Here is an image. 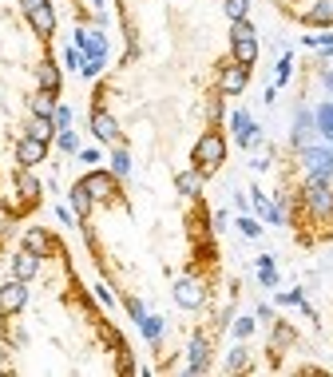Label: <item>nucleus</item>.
<instances>
[{"mask_svg": "<svg viewBox=\"0 0 333 377\" xmlns=\"http://www.w3.org/2000/svg\"><path fill=\"white\" fill-rule=\"evenodd\" d=\"M72 44L84 52V68H80V76H84V80H96V76L108 68V36L96 32V28H75Z\"/></svg>", "mask_w": 333, "mask_h": 377, "instance_id": "obj_1", "label": "nucleus"}, {"mask_svg": "<svg viewBox=\"0 0 333 377\" xmlns=\"http://www.w3.org/2000/svg\"><path fill=\"white\" fill-rule=\"evenodd\" d=\"M222 159H226V139H222L219 131L198 135L195 151H191V163H195V171H202V175H214V171L222 167Z\"/></svg>", "mask_w": 333, "mask_h": 377, "instance_id": "obj_2", "label": "nucleus"}, {"mask_svg": "<svg viewBox=\"0 0 333 377\" xmlns=\"http://www.w3.org/2000/svg\"><path fill=\"white\" fill-rule=\"evenodd\" d=\"M302 199L313 219H333V179H321V175H306V187H302Z\"/></svg>", "mask_w": 333, "mask_h": 377, "instance_id": "obj_3", "label": "nucleus"}, {"mask_svg": "<svg viewBox=\"0 0 333 377\" xmlns=\"http://www.w3.org/2000/svg\"><path fill=\"white\" fill-rule=\"evenodd\" d=\"M80 183L87 187V195L96 199V203H111L115 191H119V175L115 171H99V167H87V175Z\"/></svg>", "mask_w": 333, "mask_h": 377, "instance_id": "obj_4", "label": "nucleus"}, {"mask_svg": "<svg viewBox=\"0 0 333 377\" xmlns=\"http://www.w3.org/2000/svg\"><path fill=\"white\" fill-rule=\"evenodd\" d=\"M302 163H306V175L333 179V143H309V147H302Z\"/></svg>", "mask_w": 333, "mask_h": 377, "instance_id": "obj_5", "label": "nucleus"}, {"mask_svg": "<svg viewBox=\"0 0 333 377\" xmlns=\"http://www.w3.org/2000/svg\"><path fill=\"white\" fill-rule=\"evenodd\" d=\"M202 374H210V338L198 329L186 346V377H202Z\"/></svg>", "mask_w": 333, "mask_h": 377, "instance_id": "obj_6", "label": "nucleus"}, {"mask_svg": "<svg viewBox=\"0 0 333 377\" xmlns=\"http://www.w3.org/2000/svg\"><path fill=\"white\" fill-rule=\"evenodd\" d=\"M250 84V68H242V64L226 60L219 68V96H242Z\"/></svg>", "mask_w": 333, "mask_h": 377, "instance_id": "obj_7", "label": "nucleus"}, {"mask_svg": "<svg viewBox=\"0 0 333 377\" xmlns=\"http://www.w3.org/2000/svg\"><path fill=\"white\" fill-rule=\"evenodd\" d=\"M230 131H235V139H238V147H258L262 143V131H258V123L250 120V111L246 108H238V111H230Z\"/></svg>", "mask_w": 333, "mask_h": 377, "instance_id": "obj_8", "label": "nucleus"}, {"mask_svg": "<svg viewBox=\"0 0 333 377\" xmlns=\"http://www.w3.org/2000/svg\"><path fill=\"white\" fill-rule=\"evenodd\" d=\"M24 306H28V282L24 278H13V282L0 286V314H4V318L20 314Z\"/></svg>", "mask_w": 333, "mask_h": 377, "instance_id": "obj_9", "label": "nucleus"}, {"mask_svg": "<svg viewBox=\"0 0 333 377\" xmlns=\"http://www.w3.org/2000/svg\"><path fill=\"white\" fill-rule=\"evenodd\" d=\"M321 135H318V123H313V111L309 108H297L294 111V131H290V143L302 151V147H309V143H318Z\"/></svg>", "mask_w": 333, "mask_h": 377, "instance_id": "obj_10", "label": "nucleus"}, {"mask_svg": "<svg viewBox=\"0 0 333 377\" xmlns=\"http://www.w3.org/2000/svg\"><path fill=\"white\" fill-rule=\"evenodd\" d=\"M175 302L183 306V310H198V306L207 302V286L198 278H179L175 282Z\"/></svg>", "mask_w": 333, "mask_h": 377, "instance_id": "obj_11", "label": "nucleus"}, {"mask_svg": "<svg viewBox=\"0 0 333 377\" xmlns=\"http://www.w3.org/2000/svg\"><path fill=\"white\" fill-rule=\"evenodd\" d=\"M44 155H48V143H44V139L24 135V139L16 143V163H20V167H36V163H44Z\"/></svg>", "mask_w": 333, "mask_h": 377, "instance_id": "obj_12", "label": "nucleus"}, {"mask_svg": "<svg viewBox=\"0 0 333 377\" xmlns=\"http://www.w3.org/2000/svg\"><path fill=\"white\" fill-rule=\"evenodd\" d=\"M24 16H28V24H32V32H36L40 40L56 36V8H52V4H40V8H32V13H24Z\"/></svg>", "mask_w": 333, "mask_h": 377, "instance_id": "obj_13", "label": "nucleus"}, {"mask_svg": "<svg viewBox=\"0 0 333 377\" xmlns=\"http://www.w3.org/2000/svg\"><path fill=\"white\" fill-rule=\"evenodd\" d=\"M20 246H28L32 255H40V258H48L52 250H56V239H52L44 227H28L24 234H20Z\"/></svg>", "mask_w": 333, "mask_h": 377, "instance_id": "obj_14", "label": "nucleus"}, {"mask_svg": "<svg viewBox=\"0 0 333 377\" xmlns=\"http://www.w3.org/2000/svg\"><path fill=\"white\" fill-rule=\"evenodd\" d=\"M91 131H96L99 143H115V139H119V123H115L111 111L96 108V111H91Z\"/></svg>", "mask_w": 333, "mask_h": 377, "instance_id": "obj_15", "label": "nucleus"}, {"mask_svg": "<svg viewBox=\"0 0 333 377\" xmlns=\"http://www.w3.org/2000/svg\"><path fill=\"white\" fill-rule=\"evenodd\" d=\"M250 203H254V211H258L262 222H274V227H282V222H286V211L278 207V203H270L258 187H250Z\"/></svg>", "mask_w": 333, "mask_h": 377, "instance_id": "obj_16", "label": "nucleus"}, {"mask_svg": "<svg viewBox=\"0 0 333 377\" xmlns=\"http://www.w3.org/2000/svg\"><path fill=\"white\" fill-rule=\"evenodd\" d=\"M40 262H44L40 255H32L28 246H20V250L13 255V278H24V282H32V278H36V270H40Z\"/></svg>", "mask_w": 333, "mask_h": 377, "instance_id": "obj_17", "label": "nucleus"}, {"mask_svg": "<svg viewBox=\"0 0 333 377\" xmlns=\"http://www.w3.org/2000/svg\"><path fill=\"white\" fill-rule=\"evenodd\" d=\"M68 207L75 211V219H80V222L91 219V207H96V199L87 195V187H84V183H75L72 191H68Z\"/></svg>", "mask_w": 333, "mask_h": 377, "instance_id": "obj_18", "label": "nucleus"}, {"mask_svg": "<svg viewBox=\"0 0 333 377\" xmlns=\"http://www.w3.org/2000/svg\"><path fill=\"white\" fill-rule=\"evenodd\" d=\"M202 179H207V175H202V171H179V175H175V191H179V195H186V199H198L202 195Z\"/></svg>", "mask_w": 333, "mask_h": 377, "instance_id": "obj_19", "label": "nucleus"}, {"mask_svg": "<svg viewBox=\"0 0 333 377\" xmlns=\"http://www.w3.org/2000/svg\"><path fill=\"white\" fill-rule=\"evenodd\" d=\"M230 60L242 64V68H254V60H258V36L254 40H230Z\"/></svg>", "mask_w": 333, "mask_h": 377, "instance_id": "obj_20", "label": "nucleus"}, {"mask_svg": "<svg viewBox=\"0 0 333 377\" xmlns=\"http://www.w3.org/2000/svg\"><path fill=\"white\" fill-rule=\"evenodd\" d=\"M16 195L24 199V203H36V199H40V179L32 175V167L16 171Z\"/></svg>", "mask_w": 333, "mask_h": 377, "instance_id": "obj_21", "label": "nucleus"}, {"mask_svg": "<svg viewBox=\"0 0 333 377\" xmlns=\"http://www.w3.org/2000/svg\"><path fill=\"white\" fill-rule=\"evenodd\" d=\"M60 80H64L60 64H52V60H40L36 64V84L44 87V92H60Z\"/></svg>", "mask_w": 333, "mask_h": 377, "instance_id": "obj_22", "label": "nucleus"}, {"mask_svg": "<svg viewBox=\"0 0 333 377\" xmlns=\"http://www.w3.org/2000/svg\"><path fill=\"white\" fill-rule=\"evenodd\" d=\"M313 123H318L321 143H333V99L318 104V111H313Z\"/></svg>", "mask_w": 333, "mask_h": 377, "instance_id": "obj_23", "label": "nucleus"}, {"mask_svg": "<svg viewBox=\"0 0 333 377\" xmlns=\"http://www.w3.org/2000/svg\"><path fill=\"white\" fill-rule=\"evenodd\" d=\"M28 108H32V115H44V120H52L60 104H56V92H44V87H40L36 96L28 99Z\"/></svg>", "mask_w": 333, "mask_h": 377, "instance_id": "obj_24", "label": "nucleus"}, {"mask_svg": "<svg viewBox=\"0 0 333 377\" xmlns=\"http://www.w3.org/2000/svg\"><path fill=\"white\" fill-rule=\"evenodd\" d=\"M302 20H306V24H333V0H318L313 8H306Z\"/></svg>", "mask_w": 333, "mask_h": 377, "instance_id": "obj_25", "label": "nucleus"}, {"mask_svg": "<svg viewBox=\"0 0 333 377\" xmlns=\"http://www.w3.org/2000/svg\"><path fill=\"white\" fill-rule=\"evenodd\" d=\"M254 270H258L262 286H270V290L278 286V266H274V255H258V266H254Z\"/></svg>", "mask_w": 333, "mask_h": 377, "instance_id": "obj_26", "label": "nucleus"}, {"mask_svg": "<svg viewBox=\"0 0 333 377\" xmlns=\"http://www.w3.org/2000/svg\"><path fill=\"white\" fill-rule=\"evenodd\" d=\"M28 135H32V139H44V143H48L52 135H56V123L44 120V115H32V120H28Z\"/></svg>", "mask_w": 333, "mask_h": 377, "instance_id": "obj_27", "label": "nucleus"}, {"mask_svg": "<svg viewBox=\"0 0 333 377\" xmlns=\"http://www.w3.org/2000/svg\"><path fill=\"white\" fill-rule=\"evenodd\" d=\"M139 329H143V338H147L151 346H159L163 341V318L159 314H147L143 322H139Z\"/></svg>", "mask_w": 333, "mask_h": 377, "instance_id": "obj_28", "label": "nucleus"}, {"mask_svg": "<svg viewBox=\"0 0 333 377\" xmlns=\"http://www.w3.org/2000/svg\"><path fill=\"white\" fill-rule=\"evenodd\" d=\"M246 365H250V350L238 341L235 350L226 353V374H238V369H246Z\"/></svg>", "mask_w": 333, "mask_h": 377, "instance_id": "obj_29", "label": "nucleus"}, {"mask_svg": "<svg viewBox=\"0 0 333 377\" xmlns=\"http://www.w3.org/2000/svg\"><path fill=\"white\" fill-rule=\"evenodd\" d=\"M111 171H115L119 179L131 175V151H127V147H115V151H111Z\"/></svg>", "mask_w": 333, "mask_h": 377, "instance_id": "obj_30", "label": "nucleus"}, {"mask_svg": "<svg viewBox=\"0 0 333 377\" xmlns=\"http://www.w3.org/2000/svg\"><path fill=\"white\" fill-rule=\"evenodd\" d=\"M290 76H294V56L286 52L282 60H278V68H274V87H282L286 80H290Z\"/></svg>", "mask_w": 333, "mask_h": 377, "instance_id": "obj_31", "label": "nucleus"}, {"mask_svg": "<svg viewBox=\"0 0 333 377\" xmlns=\"http://www.w3.org/2000/svg\"><path fill=\"white\" fill-rule=\"evenodd\" d=\"M56 143H60V151H64V155H80V135H75L72 127L56 135Z\"/></svg>", "mask_w": 333, "mask_h": 377, "instance_id": "obj_32", "label": "nucleus"}, {"mask_svg": "<svg viewBox=\"0 0 333 377\" xmlns=\"http://www.w3.org/2000/svg\"><path fill=\"white\" fill-rule=\"evenodd\" d=\"M258 32H254V24L250 20H230V40H254Z\"/></svg>", "mask_w": 333, "mask_h": 377, "instance_id": "obj_33", "label": "nucleus"}, {"mask_svg": "<svg viewBox=\"0 0 333 377\" xmlns=\"http://www.w3.org/2000/svg\"><path fill=\"white\" fill-rule=\"evenodd\" d=\"M238 231L246 239H262V219H250V215H238Z\"/></svg>", "mask_w": 333, "mask_h": 377, "instance_id": "obj_34", "label": "nucleus"}, {"mask_svg": "<svg viewBox=\"0 0 333 377\" xmlns=\"http://www.w3.org/2000/svg\"><path fill=\"white\" fill-rule=\"evenodd\" d=\"M282 346H294V329H290V326H274L270 350H282Z\"/></svg>", "mask_w": 333, "mask_h": 377, "instance_id": "obj_35", "label": "nucleus"}, {"mask_svg": "<svg viewBox=\"0 0 333 377\" xmlns=\"http://www.w3.org/2000/svg\"><path fill=\"white\" fill-rule=\"evenodd\" d=\"M124 310H127V314H131V322H135V326H139V322H143V318H147V306L139 302V298H131V294H127V298H124Z\"/></svg>", "mask_w": 333, "mask_h": 377, "instance_id": "obj_36", "label": "nucleus"}, {"mask_svg": "<svg viewBox=\"0 0 333 377\" xmlns=\"http://www.w3.org/2000/svg\"><path fill=\"white\" fill-rule=\"evenodd\" d=\"M246 13H250V0H226V16L230 20H246Z\"/></svg>", "mask_w": 333, "mask_h": 377, "instance_id": "obj_37", "label": "nucleus"}, {"mask_svg": "<svg viewBox=\"0 0 333 377\" xmlns=\"http://www.w3.org/2000/svg\"><path fill=\"white\" fill-rule=\"evenodd\" d=\"M64 68H72V72H80V68H84V52L75 48H64Z\"/></svg>", "mask_w": 333, "mask_h": 377, "instance_id": "obj_38", "label": "nucleus"}, {"mask_svg": "<svg viewBox=\"0 0 333 377\" xmlns=\"http://www.w3.org/2000/svg\"><path fill=\"white\" fill-rule=\"evenodd\" d=\"M52 123H56V131H68V127H72V108H68V104H60V108H56V115H52Z\"/></svg>", "mask_w": 333, "mask_h": 377, "instance_id": "obj_39", "label": "nucleus"}, {"mask_svg": "<svg viewBox=\"0 0 333 377\" xmlns=\"http://www.w3.org/2000/svg\"><path fill=\"white\" fill-rule=\"evenodd\" d=\"M302 298H306V290H302V286H294V290L278 294V306H302Z\"/></svg>", "mask_w": 333, "mask_h": 377, "instance_id": "obj_40", "label": "nucleus"}, {"mask_svg": "<svg viewBox=\"0 0 333 377\" xmlns=\"http://www.w3.org/2000/svg\"><path fill=\"white\" fill-rule=\"evenodd\" d=\"M99 147H80V163H84V167H99Z\"/></svg>", "mask_w": 333, "mask_h": 377, "instance_id": "obj_41", "label": "nucleus"}, {"mask_svg": "<svg viewBox=\"0 0 333 377\" xmlns=\"http://www.w3.org/2000/svg\"><path fill=\"white\" fill-rule=\"evenodd\" d=\"M250 334H254V318H238V322H235V338L246 341Z\"/></svg>", "mask_w": 333, "mask_h": 377, "instance_id": "obj_42", "label": "nucleus"}, {"mask_svg": "<svg viewBox=\"0 0 333 377\" xmlns=\"http://www.w3.org/2000/svg\"><path fill=\"white\" fill-rule=\"evenodd\" d=\"M56 219H60L64 227H75V222H80V219H75V211H72V207H56Z\"/></svg>", "mask_w": 333, "mask_h": 377, "instance_id": "obj_43", "label": "nucleus"}, {"mask_svg": "<svg viewBox=\"0 0 333 377\" xmlns=\"http://www.w3.org/2000/svg\"><path fill=\"white\" fill-rule=\"evenodd\" d=\"M96 298H99V306H115V294H111L108 286H103V282L96 286Z\"/></svg>", "mask_w": 333, "mask_h": 377, "instance_id": "obj_44", "label": "nucleus"}, {"mask_svg": "<svg viewBox=\"0 0 333 377\" xmlns=\"http://www.w3.org/2000/svg\"><path fill=\"white\" fill-rule=\"evenodd\" d=\"M321 87H325V96L333 99V72H330V68H325V72H321Z\"/></svg>", "mask_w": 333, "mask_h": 377, "instance_id": "obj_45", "label": "nucleus"}, {"mask_svg": "<svg viewBox=\"0 0 333 377\" xmlns=\"http://www.w3.org/2000/svg\"><path fill=\"white\" fill-rule=\"evenodd\" d=\"M235 207H238V211H242V215H250V199H246V195H242V191H235Z\"/></svg>", "mask_w": 333, "mask_h": 377, "instance_id": "obj_46", "label": "nucleus"}, {"mask_svg": "<svg viewBox=\"0 0 333 377\" xmlns=\"http://www.w3.org/2000/svg\"><path fill=\"white\" fill-rule=\"evenodd\" d=\"M226 219H230V215H226V211H214V231H222V227H226Z\"/></svg>", "mask_w": 333, "mask_h": 377, "instance_id": "obj_47", "label": "nucleus"}, {"mask_svg": "<svg viewBox=\"0 0 333 377\" xmlns=\"http://www.w3.org/2000/svg\"><path fill=\"white\" fill-rule=\"evenodd\" d=\"M210 120H222V99H210Z\"/></svg>", "mask_w": 333, "mask_h": 377, "instance_id": "obj_48", "label": "nucleus"}, {"mask_svg": "<svg viewBox=\"0 0 333 377\" xmlns=\"http://www.w3.org/2000/svg\"><path fill=\"white\" fill-rule=\"evenodd\" d=\"M254 314H258V318H266V322H274V310H270V306H266V302H262L258 310H254Z\"/></svg>", "mask_w": 333, "mask_h": 377, "instance_id": "obj_49", "label": "nucleus"}, {"mask_svg": "<svg viewBox=\"0 0 333 377\" xmlns=\"http://www.w3.org/2000/svg\"><path fill=\"white\" fill-rule=\"evenodd\" d=\"M40 4H48V0H20V8H24V13H32V8H40Z\"/></svg>", "mask_w": 333, "mask_h": 377, "instance_id": "obj_50", "label": "nucleus"}, {"mask_svg": "<svg viewBox=\"0 0 333 377\" xmlns=\"http://www.w3.org/2000/svg\"><path fill=\"white\" fill-rule=\"evenodd\" d=\"M91 8H96V13H103V0H91Z\"/></svg>", "mask_w": 333, "mask_h": 377, "instance_id": "obj_51", "label": "nucleus"}]
</instances>
